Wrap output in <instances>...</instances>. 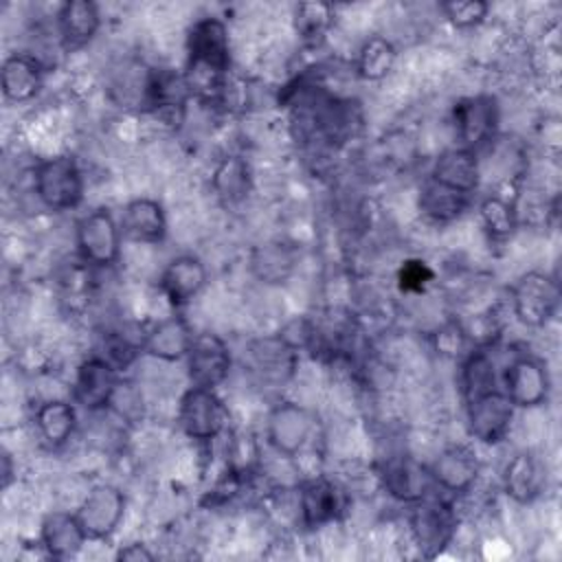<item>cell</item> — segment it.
Returning <instances> with one entry per match:
<instances>
[{
	"instance_id": "obj_1",
	"label": "cell",
	"mask_w": 562,
	"mask_h": 562,
	"mask_svg": "<svg viewBox=\"0 0 562 562\" xmlns=\"http://www.w3.org/2000/svg\"><path fill=\"white\" fill-rule=\"evenodd\" d=\"M231 68V33L228 24L217 15L198 18L187 31V72L189 92L200 97H217L226 88Z\"/></svg>"
},
{
	"instance_id": "obj_2",
	"label": "cell",
	"mask_w": 562,
	"mask_h": 562,
	"mask_svg": "<svg viewBox=\"0 0 562 562\" xmlns=\"http://www.w3.org/2000/svg\"><path fill=\"white\" fill-rule=\"evenodd\" d=\"M35 198L55 213L72 211L83 202L86 180L79 162L70 154L44 158L33 169Z\"/></svg>"
},
{
	"instance_id": "obj_3",
	"label": "cell",
	"mask_w": 562,
	"mask_h": 562,
	"mask_svg": "<svg viewBox=\"0 0 562 562\" xmlns=\"http://www.w3.org/2000/svg\"><path fill=\"white\" fill-rule=\"evenodd\" d=\"M560 301L562 290L558 279L542 270H529L520 274L509 288L512 314L520 325L531 329L549 325L560 310Z\"/></svg>"
},
{
	"instance_id": "obj_4",
	"label": "cell",
	"mask_w": 562,
	"mask_h": 562,
	"mask_svg": "<svg viewBox=\"0 0 562 562\" xmlns=\"http://www.w3.org/2000/svg\"><path fill=\"white\" fill-rule=\"evenodd\" d=\"M121 224L108 206L81 215L75 224V248L79 259L90 268H112L121 259Z\"/></svg>"
},
{
	"instance_id": "obj_5",
	"label": "cell",
	"mask_w": 562,
	"mask_h": 562,
	"mask_svg": "<svg viewBox=\"0 0 562 562\" xmlns=\"http://www.w3.org/2000/svg\"><path fill=\"white\" fill-rule=\"evenodd\" d=\"M176 419L189 439L209 443L226 432L231 413L215 389L189 384V389L178 400Z\"/></svg>"
},
{
	"instance_id": "obj_6",
	"label": "cell",
	"mask_w": 562,
	"mask_h": 562,
	"mask_svg": "<svg viewBox=\"0 0 562 562\" xmlns=\"http://www.w3.org/2000/svg\"><path fill=\"white\" fill-rule=\"evenodd\" d=\"M408 531L424 558L439 555L457 533V512L450 501L426 496L411 505Z\"/></svg>"
},
{
	"instance_id": "obj_7",
	"label": "cell",
	"mask_w": 562,
	"mask_h": 562,
	"mask_svg": "<svg viewBox=\"0 0 562 562\" xmlns=\"http://www.w3.org/2000/svg\"><path fill=\"white\" fill-rule=\"evenodd\" d=\"M316 428L314 413L299 402H277L266 415V441L283 459L299 457Z\"/></svg>"
},
{
	"instance_id": "obj_8",
	"label": "cell",
	"mask_w": 562,
	"mask_h": 562,
	"mask_svg": "<svg viewBox=\"0 0 562 562\" xmlns=\"http://www.w3.org/2000/svg\"><path fill=\"white\" fill-rule=\"evenodd\" d=\"M501 389L514 408H540L551 393V375L547 362L533 353H516L501 373Z\"/></svg>"
},
{
	"instance_id": "obj_9",
	"label": "cell",
	"mask_w": 562,
	"mask_h": 562,
	"mask_svg": "<svg viewBox=\"0 0 562 562\" xmlns=\"http://www.w3.org/2000/svg\"><path fill=\"white\" fill-rule=\"evenodd\" d=\"M501 110L498 101L490 94L465 97L452 108V127L457 147L481 151L492 145L498 134Z\"/></svg>"
},
{
	"instance_id": "obj_10",
	"label": "cell",
	"mask_w": 562,
	"mask_h": 562,
	"mask_svg": "<svg viewBox=\"0 0 562 562\" xmlns=\"http://www.w3.org/2000/svg\"><path fill=\"white\" fill-rule=\"evenodd\" d=\"M125 509L127 498L119 485L94 483L77 505L75 514L88 540H110L119 531Z\"/></svg>"
},
{
	"instance_id": "obj_11",
	"label": "cell",
	"mask_w": 562,
	"mask_h": 562,
	"mask_svg": "<svg viewBox=\"0 0 562 562\" xmlns=\"http://www.w3.org/2000/svg\"><path fill=\"white\" fill-rule=\"evenodd\" d=\"M514 415L516 408L507 400L503 389L476 395L465 402L468 435L483 446H496L509 435Z\"/></svg>"
},
{
	"instance_id": "obj_12",
	"label": "cell",
	"mask_w": 562,
	"mask_h": 562,
	"mask_svg": "<svg viewBox=\"0 0 562 562\" xmlns=\"http://www.w3.org/2000/svg\"><path fill=\"white\" fill-rule=\"evenodd\" d=\"M187 375L193 386L215 389L224 384L233 369V353L226 340L215 331H195L187 351Z\"/></svg>"
},
{
	"instance_id": "obj_13",
	"label": "cell",
	"mask_w": 562,
	"mask_h": 562,
	"mask_svg": "<svg viewBox=\"0 0 562 562\" xmlns=\"http://www.w3.org/2000/svg\"><path fill=\"white\" fill-rule=\"evenodd\" d=\"M380 483L382 490L397 503L415 505L422 498L430 496V490L435 487L428 463L417 461L411 454H395L389 457L380 468Z\"/></svg>"
},
{
	"instance_id": "obj_14",
	"label": "cell",
	"mask_w": 562,
	"mask_h": 562,
	"mask_svg": "<svg viewBox=\"0 0 562 562\" xmlns=\"http://www.w3.org/2000/svg\"><path fill=\"white\" fill-rule=\"evenodd\" d=\"M119 382V371L108 360L94 353L81 360L75 371L72 402L88 413L108 411Z\"/></svg>"
},
{
	"instance_id": "obj_15",
	"label": "cell",
	"mask_w": 562,
	"mask_h": 562,
	"mask_svg": "<svg viewBox=\"0 0 562 562\" xmlns=\"http://www.w3.org/2000/svg\"><path fill=\"white\" fill-rule=\"evenodd\" d=\"M430 479L435 487L443 490L446 494H465L474 487L481 474V461L476 452L465 443L446 446L430 463H428Z\"/></svg>"
},
{
	"instance_id": "obj_16",
	"label": "cell",
	"mask_w": 562,
	"mask_h": 562,
	"mask_svg": "<svg viewBox=\"0 0 562 562\" xmlns=\"http://www.w3.org/2000/svg\"><path fill=\"white\" fill-rule=\"evenodd\" d=\"M299 520L305 529H321L338 520L345 512V492L325 476L307 479L296 494Z\"/></svg>"
},
{
	"instance_id": "obj_17",
	"label": "cell",
	"mask_w": 562,
	"mask_h": 562,
	"mask_svg": "<svg viewBox=\"0 0 562 562\" xmlns=\"http://www.w3.org/2000/svg\"><path fill=\"white\" fill-rule=\"evenodd\" d=\"M206 283H209V270L198 255H178L169 259L158 277V288L162 296L176 310L198 299L200 292L206 288Z\"/></svg>"
},
{
	"instance_id": "obj_18",
	"label": "cell",
	"mask_w": 562,
	"mask_h": 562,
	"mask_svg": "<svg viewBox=\"0 0 562 562\" xmlns=\"http://www.w3.org/2000/svg\"><path fill=\"white\" fill-rule=\"evenodd\" d=\"M428 180L454 189L465 195H474L483 180V167L476 151L465 147H448L443 149L430 167Z\"/></svg>"
},
{
	"instance_id": "obj_19",
	"label": "cell",
	"mask_w": 562,
	"mask_h": 562,
	"mask_svg": "<svg viewBox=\"0 0 562 562\" xmlns=\"http://www.w3.org/2000/svg\"><path fill=\"white\" fill-rule=\"evenodd\" d=\"M44 88V66L31 53H11L0 64V92L9 103H29Z\"/></svg>"
},
{
	"instance_id": "obj_20",
	"label": "cell",
	"mask_w": 562,
	"mask_h": 562,
	"mask_svg": "<svg viewBox=\"0 0 562 562\" xmlns=\"http://www.w3.org/2000/svg\"><path fill=\"white\" fill-rule=\"evenodd\" d=\"M193 329L184 316L171 314L156 321L140 336V351L160 362H178L187 358V351L193 340Z\"/></svg>"
},
{
	"instance_id": "obj_21",
	"label": "cell",
	"mask_w": 562,
	"mask_h": 562,
	"mask_svg": "<svg viewBox=\"0 0 562 562\" xmlns=\"http://www.w3.org/2000/svg\"><path fill=\"white\" fill-rule=\"evenodd\" d=\"M121 233L125 239L136 244H162L167 237V213L165 206L154 198H134L125 202L121 217Z\"/></svg>"
},
{
	"instance_id": "obj_22",
	"label": "cell",
	"mask_w": 562,
	"mask_h": 562,
	"mask_svg": "<svg viewBox=\"0 0 562 562\" xmlns=\"http://www.w3.org/2000/svg\"><path fill=\"white\" fill-rule=\"evenodd\" d=\"M503 492L518 505H531L544 490L547 474L540 459L529 450L514 452L501 474Z\"/></svg>"
},
{
	"instance_id": "obj_23",
	"label": "cell",
	"mask_w": 562,
	"mask_h": 562,
	"mask_svg": "<svg viewBox=\"0 0 562 562\" xmlns=\"http://www.w3.org/2000/svg\"><path fill=\"white\" fill-rule=\"evenodd\" d=\"M86 542L88 536L75 512L55 509L48 512L40 522V547L53 560L75 558Z\"/></svg>"
},
{
	"instance_id": "obj_24",
	"label": "cell",
	"mask_w": 562,
	"mask_h": 562,
	"mask_svg": "<svg viewBox=\"0 0 562 562\" xmlns=\"http://www.w3.org/2000/svg\"><path fill=\"white\" fill-rule=\"evenodd\" d=\"M101 9L92 0H66L55 13L57 35L70 50L83 48L101 29Z\"/></svg>"
},
{
	"instance_id": "obj_25",
	"label": "cell",
	"mask_w": 562,
	"mask_h": 562,
	"mask_svg": "<svg viewBox=\"0 0 562 562\" xmlns=\"http://www.w3.org/2000/svg\"><path fill=\"white\" fill-rule=\"evenodd\" d=\"M296 263V248L281 239H268L263 244H257L248 257L250 274L266 285L285 283L294 274Z\"/></svg>"
},
{
	"instance_id": "obj_26",
	"label": "cell",
	"mask_w": 562,
	"mask_h": 562,
	"mask_svg": "<svg viewBox=\"0 0 562 562\" xmlns=\"http://www.w3.org/2000/svg\"><path fill=\"white\" fill-rule=\"evenodd\" d=\"M252 167L239 154L222 156L211 171V191L224 206L241 204L252 191Z\"/></svg>"
},
{
	"instance_id": "obj_27",
	"label": "cell",
	"mask_w": 562,
	"mask_h": 562,
	"mask_svg": "<svg viewBox=\"0 0 562 562\" xmlns=\"http://www.w3.org/2000/svg\"><path fill=\"white\" fill-rule=\"evenodd\" d=\"M33 424L40 439L48 448H61L72 439L77 430V404L70 400H46L35 408Z\"/></svg>"
},
{
	"instance_id": "obj_28",
	"label": "cell",
	"mask_w": 562,
	"mask_h": 562,
	"mask_svg": "<svg viewBox=\"0 0 562 562\" xmlns=\"http://www.w3.org/2000/svg\"><path fill=\"white\" fill-rule=\"evenodd\" d=\"M472 198L474 195H465L432 180H426L417 195V209L426 220L435 224H450L470 209Z\"/></svg>"
},
{
	"instance_id": "obj_29",
	"label": "cell",
	"mask_w": 562,
	"mask_h": 562,
	"mask_svg": "<svg viewBox=\"0 0 562 562\" xmlns=\"http://www.w3.org/2000/svg\"><path fill=\"white\" fill-rule=\"evenodd\" d=\"M397 61L395 44L384 35H369L358 46L353 68L362 81H382L391 75Z\"/></svg>"
},
{
	"instance_id": "obj_30",
	"label": "cell",
	"mask_w": 562,
	"mask_h": 562,
	"mask_svg": "<svg viewBox=\"0 0 562 562\" xmlns=\"http://www.w3.org/2000/svg\"><path fill=\"white\" fill-rule=\"evenodd\" d=\"M479 220L490 241L505 244L518 228V206L501 193H490L479 202Z\"/></svg>"
},
{
	"instance_id": "obj_31",
	"label": "cell",
	"mask_w": 562,
	"mask_h": 562,
	"mask_svg": "<svg viewBox=\"0 0 562 562\" xmlns=\"http://www.w3.org/2000/svg\"><path fill=\"white\" fill-rule=\"evenodd\" d=\"M501 378L496 373L494 358L490 356L487 347H474L463 356L461 362V393L463 400H472L476 395H483L487 391L501 389Z\"/></svg>"
},
{
	"instance_id": "obj_32",
	"label": "cell",
	"mask_w": 562,
	"mask_h": 562,
	"mask_svg": "<svg viewBox=\"0 0 562 562\" xmlns=\"http://www.w3.org/2000/svg\"><path fill=\"white\" fill-rule=\"evenodd\" d=\"M334 7L327 2H301L294 4L292 22L296 35L305 44H318L327 37L329 29L334 26Z\"/></svg>"
},
{
	"instance_id": "obj_33",
	"label": "cell",
	"mask_w": 562,
	"mask_h": 562,
	"mask_svg": "<svg viewBox=\"0 0 562 562\" xmlns=\"http://www.w3.org/2000/svg\"><path fill=\"white\" fill-rule=\"evenodd\" d=\"M439 11L452 29L470 31L487 20L490 4L485 0H446L439 2Z\"/></svg>"
},
{
	"instance_id": "obj_34",
	"label": "cell",
	"mask_w": 562,
	"mask_h": 562,
	"mask_svg": "<svg viewBox=\"0 0 562 562\" xmlns=\"http://www.w3.org/2000/svg\"><path fill=\"white\" fill-rule=\"evenodd\" d=\"M432 345H435V351L439 356H446V358H463L468 353V347L472 345L468 340V334L463 329V323L459 321H450V323H443L435 334H432Z\"/></svg>"
},
{
	"instance_id": "obj_35",
	"label": "cell",
	"mask_w": 562,
	"mask_h": 562,
	"mask_svg": "<svg viewBox=\"0 0 562 562\" xmlns=\"http://www.w3.org/2000/svg\"><path fill=\"white\" fill-rule=\"evenodd\" d=\"M121 422L125 424H132V422H140L143 417V411H145V404H143V395L138 391L132 389V384H123L119 382L116 391H114V397L110 402V408Z\"/></svg>"
},
{
	"instance_id": "obj_36",
	"label": "cell",
	"mask_w": 562,
	"mask_h": 562,
	"mask_svg": "<svg viewBox=\"0 0 562 562\" xmlns=\"http://www.w3.org/2000/svg\"><path fill=\"white\" fill-rule=\"evenodd\" d=\"M397 281L402 292H424V288L432 281V270L422 259H406L400 266Z\"/></svg>"
},
{
	"instance_id": "obj_37",
	"label": "cell",
	"mask_w": 562,
	"mask_h": 562,
	"mask_svg": "<svg viewBox=\"0 0 562 562\" xmlns=\"http://www.w3.org/2000/svg\"><path fill=\"white\" fill-rule=\"evenodd\" d=\"M116 560H121V562H154L156 553L145 542L134 540L116 551Z\"/></svg>"
},
{
	"instance_id": "obj_38",
	"label": "cell",
	"mask_w": 562,
	"mask_h": 562,
	"mask_svg": "<svg viewBox=\"0 0 562 562\" xmlns=\"http://www.w3.org/2000/svg\"><path fill=\"white\" fill-rule=\"evenodd\" d=\"M11 479H13V459L7 450H2V485L9 487Z\"/></svg>"
}]
</instances>
